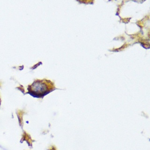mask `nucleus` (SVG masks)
Masks as SVG:
<instances>
[{
  "label": "nucleus",
  "instance_id": "nucleus-2",
  "mask_svg": "<svg viewBox=\"0 0 150 150\" xmlns=\"http://www.w3.org/2000/svg\"><path fill=\"white\" fill-rule=\"evenodd\" d=\"M79 4H93L94 2V0H76Z\"/></svg>",
  "mask_w": 150,
  "mask_h": 150
},
{
  "label": "nucleus",
  "instance_id": "nucleus-1",
  "mask_svg": "<svg viewBox=\"0 0 150 150\" xmlns=\"http://www.w3.org/2000/svg\"><path fill=\"white\" fill-rule=\"evenodd\" d=\"M53 86L51 83H47L45 80L37 81L30 86L31 93L35 97H40L44 96L53 90Z\"/></svg>",
  "mask_w": 150,
  "mask_h": 150
},
{
  "label": "nucleus",
  "instance_id": "nucleus-3",
  "mask_svg": "<svg viewBox=\"0 0 150 150\" xmlns=\"http://www.w3.org/2000/svg\"><path fill=\"white\" fill-rule=\"evenodd\" d=\"M131 1H134V2H137V3H140V4H142L143 2H144L146 0H130Z\"/></svg>",
  "mask_w": 150,
  "mask_h": 150
}]
</instances>
